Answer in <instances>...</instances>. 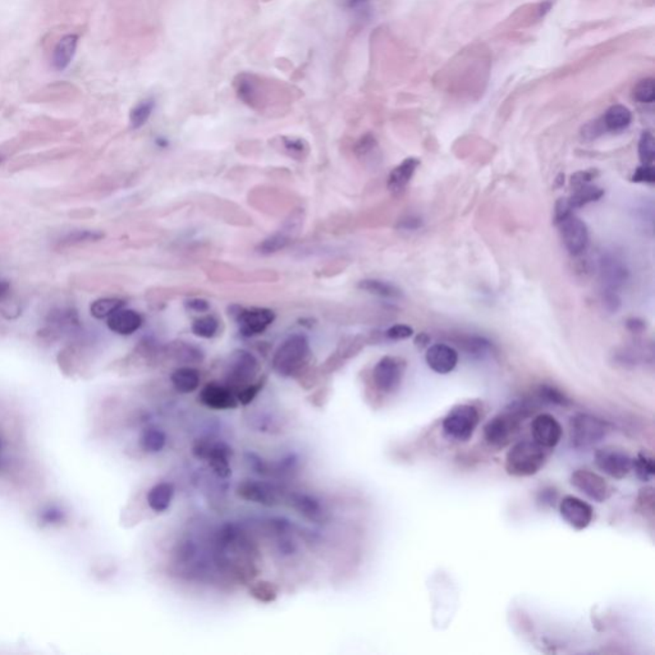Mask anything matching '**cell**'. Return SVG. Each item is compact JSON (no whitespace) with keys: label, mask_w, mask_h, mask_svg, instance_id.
<instances>
[{"label":"cell","mask_w":655,"mask_h":655,"mask_svg":"<svg viewBox=\"0 0 655 655\" xmlns=\"http://www.w3.org/2000/svg\"><path fill=\"white\" fill-rule=\"evenodd\" d=\"M186 309L195 313H206L210 310V303L205 298H191L184 303Z\"/></svg>","instance_id":"48"},{"label":"cell","mask_w":655,"mask_h":655,"mask_svg":"<svg viewBox=\"0 0 655 655\" xmlns=\"http://www.w3.org/2000/svg\"><path fill=\"white\" fill-rule=\"evenodd\" d=\"M632 470L635 471L639 479L643 481H650L655 475V463L653 457L644 452L637 454L635 459H632Z\"/></svg>","instance_id":"33"},{"label":"cell","mask_w":655,"mask_h":655,"mask_svg":"<svg viewBox=\"0 0 655 655\" xmlns=\"http://www.w3.org/2000/svg\"><path fill=\"white\" fill-rule=\"evenodd\" d=\"M385 334L392 340H407L414 334V329L406 324H396L389 328Z\"/></svg>","instance_id":"46"},{"label":"cell","mask_w":655,"mask_h":655,"mask_svg":"<svg viewBox=\"0 0 655 655\" xmlns=\"http://www.w3.org/2000/svg\"><path fill=\"white\" fill-rule=\"evenodd\" d=\"M144 319L137 311L131 309H120L107 319V325L113 333L120 335H131L142 327Z\"/></svg>","instance_id":"18"},{"label":"cell","mask_w":655,"mask_h":655,"mask_svg":"<svg viewBox=\"0 0 655 655\" xmlns=\"http://www.w3.org/2000/svg\"><path fill=\"white\" fill-rule=\"evenodd\" d=\"M104 239V234L100 231H93V229H81V231H73L70 234L63 236L61 240L58 241V248H70L75 246L85 245V243H91V242H98V241Z\"/></svg>","instance_id":"28"},{"label":"cell","mask_w":655,"mask_h":655,"mask_svg":"<svg viewBox=\"0 0 655 655\" xmlns=\"http://www.w3.org/2000/svg\"><path fill=\"white\" fill-rule=\"evenodd\" d=\"M1 162H3V158H1V155H0V163H1Z\"/></svg>","instance_id":"54"},{"label":"cell","mask_w":655,"mask_h":655,"mask_svg":"<svg viewBox=\"0 0 655 655\" xmlns=\"http://www.w3.org/2000/svg\"><path fill=\"white\" fill-rule=\"evenodd\" d=\"M155 99L154 98H146L139 101L135 107L131 109L130 113V125L133 130H139L142 126H145L146 122L152 117V112L155 109Z\"/></svg>","instance_id":"32"},{"label":"cell","mask_w":655,"mask_h":655,"mask_svg":"<svg viewBox=\"0 0 655 655\" xmlns=\"http://www.w3.org/2000/svg\"><path fill=\"white\" fill-rule=\"evenodd\" d=\"M571 484L577 491L584 493L586 497L590 498L595 502L603 503L608 498L611 497L612 489L609 484L597 473L590 470H576L571 475Z\"/></svg>","instance_id":"11"},{"label":"cell","mask_w":655,"mask_h":655,"mask_svg":"<svg viewBox=\"0 0 655 655\" xmlns=\"http://www.w3.org/2000/svg\"><path fill=\"white\" fill-rule=\"evenodd\" d=\"M634 99L643 103V104H651L655 99V83L653 78H645L637 83L634 88Z\"/></svg>","instance_id":"36"},{"label":"cell","mask_w":655,"mask_h":655,"mask_svg":"<svg viewBox=\"0 0 655 655\" xmlns=\"http://www.w3.org/2000/svg\"><path fill=\"white\" fill-rule=\"evenodd\" d=\"M229 315L234 316L240 327L241 335L246 338L264 333L266 328L276 320V313L265 308L243 309L240 306H232L229 308Z\"/></svg>","instance_id":"6"},{"label":"cell","mask_w":655,"mask_h":655,"mask_svg":"<svg viewBox=\"0 0 655 655\" xmlns=\"http://www.w3.org/2000/svg\"><path fill=\"white\" fill-rule=\"evenodd\" d=\"M632 182H645V183H654L655 182V170L653 165L650 164H643L641 167H639L634 176L631 177Z\"/></svg>","instance_id":"45"},{"label":"cell","mask_w":655,"mask_h":655,"mask_svg":"<svg viewBox=\"0 0 655 655\" xmlns=\"http://www.w3.org/2000/svg\"><path fill=\"white\" fill-rule=\"evenodd\" d=\"M533 439L545 449L555 448L562 439L563 430L555 416L540 414L531 422Z\"/></svg>","instance_id":"13"},{"label":"cell","mask_w":655,"mask_h":655,"mask_svg":"<svg viewBox=\"0 0 655 655\" xmlns=\"http://www.w3.org/2000/svg\"><path fill=\"white\" fill-rule=\"evenodd\" d=\"M632 114L624 105H613L605 112L603 123L609 131H622L630 126Z\"/></svg>","instance_id":"26"},{"label":"cell","mask_w":655,"mask_h":655,"mask_svg":"<svg viewBox=\"0 0 655 655\" xmlns=\"http://www.w3.org/2000/svg\"><path fill=\"white\" fill-rule=\"evenodd\" d=\"M533 409L528 402H515L508 409L494 416L484 426V438L486 443L494 448L508 446L516 436L523 419L531 415Z\"/></svg>","instance_id":"1"},{"label":"cell","mask_w":655,"mask_h":655,"mask_svg":"<svg viewBox=\"0 0 655 655\" xmlns=\"http://www.w3.org/2000/svg\"><path fill=\"white\" fill-rule=\"evenodd\" d=\"M125 300H120L117 297H104L95 300L94 303L90 306V313L98 320H104L109 316L113 315L115 311L125 308Z\"/></svg>","instance_id":"30"},{"label":"cell","mask_w":655,"mask_h":655,"mask_svg":"<svg viewBox=\"0 0 655 655\" xmlns=\"http://www.w3.org/2000/svg\"><path fill=\"white\" fill-rule=\"evenodd\" d=\"M191 329L200 338H213L219 329V322L213 315L201 316L196 319Z\"/></svg>","instance_id":"34"},{"label":"cell","mask_w":655,"mask_h":655,"mask_svg":"<svg viewBox=\"0 0 655 655\" xmlns=\"http://www.w3.org/2000/svg\"><path fill=\"white\" fill-rule=\"evenodd\" d=\"M357 287L361 290H365L367 293L383 297V298H399L402 296V292L394 284L389 283L387 281H382V279H364V281H360Z\"/></svg>","instance_id":"25"},{"label":"cell","mask_w":655,"mask_h":655,"mask_svg":"<svg viewBox=\"0 0 655 655\" xmlns=\"http://www.w3.org/2000/svg\"><path fill=\"white\" fill-rule=\"evenodd\" d=\"M425 360L429 367L436 372V374H449L454 372L456 366L459 364V353L454 350V347L443 345V343H436L431 347H429Z\"/></svg>","instance_id":"15"},{"label":"cell","mask_w":655,"mask_h":655,"mask_svg":"<svg viewBox=\"0 0 655 655\" xmlns=\"http://www.w3.org/2000/svg\"><path fill=\"white\" fill-rule=\"evenodd\" d=\"M639 157L643 164H651L655 158L654 136L650 132H644L639 141Z\"/></svg>","instance_id":"38"},{"label":"cell","mask_w":655,"mask_h":655,"mask_svg":"<svg viewBox=\"0 0 655 655\" xmlns=\"http://www.w3.org/2000/svg\"><path fill=\"white\" fill-rule=\"evenodd\" d=\"M237 494L242 499L263 504V505H276L278 497L273 486L265 483H258L255 480H245L237 488Z\"/></svg>","instance_id":"17"},{"label":"cell","mask_w":655,"mask_h":655,"mask_svg":"<svg viewBox=\"0 0 655 655\" xmlns=\"http://www.w3.org/2000/svg\"><path fill=\"white\" fill-rule=\"evenodd\" d=\"M592 172H579L576 173L575 176H572V179H571V183L575 187H579V186H582V184H587L592 179Z\"/></svg>","instance_id":"50"},{"label":"cell","mask_w":655,"mask_h":655,"mask_svg":"<svg viewBox=\"0 0 655 655\" xmlns=\"http://www.w3.org/2000/svg\"><path fill=\"white\" fill-rule=\"evenodd\" d=\"M11 290V284L6 281H0V300H3L4 297L9 293Z\"/></svg>","instance_id":"52"},{"label":"cell","mask_w":655,"mask_h":655,"mask_svg":"<svg viewBox=\"0 0 655 655\" xmlns=\"http://www.w3.org/2000/svg\"><path fill=\"white\" fill-rule=\"evenodd\" d=\"M594 461L600 471L613 479H624L632 471V457L621 448H600Z\"/></svg>","instance_id":"7"},{"label":"cell","mask_w":655,"mask_h":655,"mask_svg":"<svg viewBox=\"0 0 655 655\" xmlns=\"http://www.w3.org/2000/svg\"><path fill=\"white\" fill-rule=\"evenodd\" d=\"M261 388H263V382H258V383H250V384L246 385V387H243V388H241L240 391H239V393L236 394V397H237L239 404H251L252 401H253V398L258 396V392H260Z\"/></svg>","instance_id":"44"},{"label":"cell","mask_w":655,"mask_h":655,"mask_svg":"<svg viewBox=\"0 0 655 655\" xmlns=\"http://www.w3.org/2000/svg\"><path fill=\"white\" fill-rule=\"evenodd\" d=\"M78 94L76 86L70 85L68 82H57L49 86H45L41 91H38L33 100L51 101L70 99L73 95Z\"/></svg>","instance_id":"27"},{"label":"cell","mask_w":655,"mask_h":655,"mask_svg":"<svg viewBox=\"0 0 655 655\" xmlns=\"http://www.w3.org/2000/svg\"><path fill=\"white\" fill-rule=\"evenodd\" d=\"M288 501H290L292 508H295L300 515L309 518L311 521L320 523L324 518V508H323L322 503L314 496H310L306 493H292Z\"/></svg>","instance_id":"20"},{"label":"cell","mask_w":655,"mask_h":655,"mask_svg":"<svg viewBox=\"0 0 655 655\" xmlns=\"http://www.w3.org/2000/svg\"><path fill=\"white\" fill-rule=\"evenodd\" d=\"M251 592L260 602H273L277 597V590L269 582H258L252 587Z\"/></svg>","instance_id":"41"},{"label":"cell","mask_w":655,"mask_h":655,"mask_svg":"<svg viewBox=\"0 0 655 655\" xmlns=\"http://www.w3.org/2000/svg\"><path fill=\"white\" fill-rule=\"evenodd\" d=\"M419 165L420 160L417 158L404 159L402 163L398 164L397 167L392 170L391 174L388 177V189H391L392 192L404 191Z\"/></svg>","instance_id":"22"},{"label":"cell","mask_w":655,"mask_h":655,"mask_svg":"<svg viewBox=\"0 0 655 655\" xmlns=\"http://www.w3.org/2000/svg\"><path fill=\"white\" fill-rule=\"evenodd\" d=\"M575 189H575L573 195L570 199H567L568 205L572 210L573 209L581 208V206L587 205L590 202L598 201L599 199L604 195L603 189L595 187V186H590L589 183L579 186V187H575Z\"/></svg>","instance_id":"31"},{"label":"cell","mask_w":655,"mask_h":655,"mask_svg":"<svg viewBox=\"0 0 655 655\" xmlns=\"http://www.w3.org/2000/svg\"><path fill=\"white\" fill-rule=\"evenodd\" d=\"M174 486L170 483H158L147 493V504L154 512L163 513L168 510L174 498Z\"/></svg>","instance_id":"23"},{"label":"cell","mask_w":655,"mask_h":655,"mask_svg":"<svg viewBox=\"0 0 655 655\" xmlns=\"http://www.w3.org/2000/svg\"><path fill=\"white\" fill-rule=\"evenodd\" d=\"M78 44V35L76 33H67L58 41L54 51L51 64L54 70H64L70 66L72 59L75 57Z\"/></svg>","instance_id":"21"},{"label":"cell","mask_w":655,"mask_h":655,"mask_svg":"<svg viewBox=\"0 0 655 655\" xmlns=\"http://www.w3.org/2000/svg\"><path fill=\"white\" fill-rule=\"evenodd\" d=\"M177 359L184 362H199L204 359V352L199 347L182 343L176 350Z\"/></svg>","instance_id":"40"},{"label":"cell","mask_w":655,"mask_h":655,"mask_svg":"<svg viewBox=\"0 0 655 655\" xmlns=\"http://www.w3.org/2000/svg\"><path fill=\"white\" fill-rule=\"evenodd\" d=\"M547 459V449L536 441H517L505 456L504 467L510 476L528 478L539 473L545 465Z\"/></svg>","instance_id":"2"},{"label":"cell","mask_w":655,"mask_h":655,"mask_svg":"<svg viewBox=\"0 0 655 655\" xmlns=\"http://www.w3.org/2000/svg\"><path fill=\"white\" fill-rule=\"evenodd\" d=\"M562 518L575 530H584L592 523L594 510L589 503L573 496H566L560 503Z\"/></svg>","instance_id":"12"},{"label":"cell","mask_w":655,"mask_h":655,"mask_svg":"<svg viewBox=\"0 0 655 655\" xmlns=\"http://www.w3.org/2000/svg\"><path fill=\"white\" fill-rule=\"evenodd\" d=\"M404 361L393 356H385L378 361L372 370V380L379 391L383 393H393L397 391L402 383L404 374Z\"/></svg>","instance_id":"9"},{"label":"cell","mask_w":655,"mask_h":655,"mask_svg":"<svg viewBox=\"0 0 655 655\" xmlns=\"http://www.w3.org/2000/svg\"><path fill=\"white\" fill-rule=\"evenodd\" d=\"M290 242V237H287L284 234H273L271 237L265 239L263 242H260L258 251L263 255H271L285 248Z\"/></svg>","instance_id":"35"},{"label":"cell","mask_w":655,"mask_h":655,"mask_svg":"<svg viewBox=\"0 0 655 655\" xmlns=\"http://www.w3.org/2000/svg\"><path fill=\"white\" fill-rule=\"evenodd\" d=\"M377 147V141L372 137V135H365L364 137L360 139L357 145H356V154L359 157H365L369 152H372Z\"/></svg>","instance_id":"47"},{"label":"cell","mask_w":655,"mask_h":655,"mask_svg":"<svg viewBox=\"0 0 655 655\" xmlns=\"http://www.w3.org/2000/svg\"><path fill=\"white\" fill-rule=\"evenodd\" d=\"M343 8L360 17H365L370 11L372 0H340Z\"/></svg>","instance_id":"43"},{"label":"cell","mask_w":655,"mask_h":655,"mask_svg":"<svg viewBox=\"0 0 655 655\" xmlns=\"http://www.w3.org/2000/svg\"><path fill=\"white\" fill-rule=\"evenodd\" d=\"M480 422V414L473 404H459L443 419L441 429L452 441H466L473 435Z\"/></svg>","instance_id":"5"},{"label":"cell","mask_w":655,"mask_h":655,"mask_svg":"<svg viewBox=\"0 0 655 655\" xmlns=\"http://www.w3.org/2000/svg\"><path fill=\"white\" fill-rule=\"evenodd\" d=\"M1 448H3V441H1V438H0V451H1Z\"/></svg>","instance_id":"53"},{"label":"cell","mask_w":655,"mask_h":655,"mask_svg":"<svg viewBox=\"0 0 655 655\" xmlns=\"http://www.w3.org/2000/svg\"><path fill=\"white\" fill-rule=\"evenodd\" d=\"M200 401L209 409H234L239 406V401L231 387L219 384V383H209L200 392Z\"/></svg>","instance_id":"14"},{"label":"cell","mask_w":655,"mask_h":655,"mask_svg":"<svg viewBox=\"0 0 655 655\" xmlns=\"http://www.w3.org/2000/svg\"><path fill=\"white\" fill-rule=\"evenodd\" d=\"M167 446V434L162 429L150 426L140 436V447L147 454H159Z\"/></svg>","instance_id":"29"},{"label":"cell","mask_w":655,"mask_h":655,"mask_svg":"<svg viewBox=\"0 0 655 655\" xmlns=\"http://www.w3.org/2000/svg\"><path fill=\"white\" fill-rule=\"evenodd\" d=\"M258 370V362L252 353L245 350H237L231 355L228 364V387L243 388L252 383Z\"/></svg>","instance_id":"10"},{"label":"cell","mask_w":655,"mask_h":655,"mask_svg":"<svg viewBox=\"0 0 655 655\" xmlns=\"http://www.w3.org/2000/svg\"><path fill=\"white\" fill-rule=\"evenodd\" d=\"M627 328L630 329L632 333H640L645 329V323L643 320H640V319H636V318H632V319L627 320Z\"/></svg>","instance_id":"51"},{"label":"cell","mask_w":655,"mask_h":655,"mask_svg":"<svg viewBox=\"0 0 655 655\" xmlns=\"http://www.w3.org/2000/svg\"><path fill=\"white\" fill-rule=\"evenodd\" d=\"M66 520V513L57 505H51L40 513V521L44 525H59Z\"/></svg>","instance_id":"42"},{"label":"cell","mask_w":655,"mask_h":655,"mask_svg":"<svg viewBox=\"0 0 655 655\" xmlns=\"http://www.w3.org/2000/svg\"><path fill=\"white\" fill-rule=\"evenodd\" d=\"M555 223L560 227L565 247L571 255L577 256L585 251L589 245V231L584 221L570 213L557 219Z\"/></svg>","instance_id":"8"},{"label":"cell","mask_w":655,"mask_h":655,"mask_svg":"<svg viewBox=\"0 0 655 655\" xmlns=\"http://www.w3.org/2000/svg\"><path fill=\"white\" fill-rule=\"evenodd\" d=\"M600 277L608 290H616L627 281L629 271L624 261L617 256L604 255L600 258Z\"/></svg>","instance_id":"16"},{"label":"cell","mask_w":655,"mask_h":655,"mask_svg":"<svg viewBox=\"0 0 655 655\" xmlns=\"http://www.w3.org/2000/svg\"><path fill=\"white\" fill-rule=\"evenodd\" d=\"M309 340L303 334H292L278 347L273 357V367L282 377H293L309 362Z\"/></svg>","instance_id":"3"},{"label":"cell","mask_w":655,"mask_h":655,"mask_svg":"<svg viewBox=\"0 0 655 655\" xmlns=\"http://www.w3.org/2000/svg\"><path fill=\"white\" fill-rule=\"evenodd\" d=\"M284 146L288 152H297V154H303L308 146L305 144V141L301 139H296V137H283Z\"/></svg>","instance_id":"49"},{"label":"cell","mask_w":655,"mask_h":655,"mask_svg":"<svg viewBox=\"0 0 655 655\" xmlns=\"http://www.w3.org/2000/svg\"><path fill=\"white\" fill-rule=\"evenodd\" d=\"M170 380L177 392L183 393V394H189V393L195 392L200 387L201 378H200V372L194 367L183 366L173 372Z\"/></svg>","instance_id":"24"},{"label":"cell","mask_w":655,"mask_h":655,"mask_svg":"<svg viewBox=\"0 0 655 655\" xmlns=\"http://www.w3.org/2000/svg\"><path fill=\"white\" fill-rule=\"evenodd\" d=\"M609 425L595 416L579 414L571 417L570 441L576 449H586L598 444L609 433Z\"/></svg>","instance_id":"4"},{"label":"cell","mask_w":655,"mask_h":655,"mask_svg":"<svg viewBox=\"0 0 655 655\" xmlns=\"http://www.w3.org/2000/svg\"><path fill=\"white\" fill-rule=\"evenodd\" d=\"M460 345L468 355L479 357L484 356L491 350V343L480 337H467L465 340H461Z\"/></svg>","instance_id":"37"},{"label":"cell","mask_w":655,"mask_h":655,"mask_svg":"<svg viewBox=\"0 0 655 655\" xmlns=\"http://www.w3.org/2000/svg\"><path fill=\"white\" fill-rule=\"evenodd\" d=\"M232 454V449L228 447L226 443H216L213 446H206L202 459H208L209 465L211 467L213 473L219 478V479H227L231 476L232 468L229 465V456Z\"/></svg>","instance_id":"19"},{"label":"cell","mask_w":655,"mask_h":655,"mask_svg":"<svg viewBox=\"0 0 655 655\" xmlns=\"http://www.w3.org/2000/svg\"><path fill=\"white\" fill-rule=\"evenodd\" d=\"M538 398H539L540 402H544V404H561V406L568 404L567 398L562 392L558 391L555 387H549V385H542L539 388Z\"/></svg>","instance_id":"39"}]
</instances>
